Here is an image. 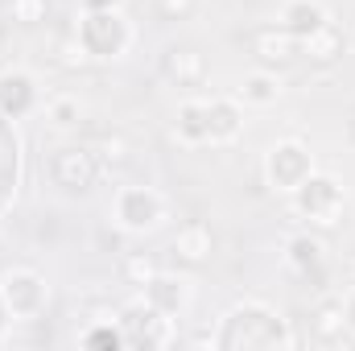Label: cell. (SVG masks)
I'll return each instance as SVG.
<instances>
[{
	"mask_svg": "<svg viewBox=\"0 0 355 351\" xmlns=\"http://www.w3.org/2000/svg\"><path fill=\"white\" fill-rule=\"evenodd\" d=\"M194 8H198V0H157L162 21H190Z\"/></svg>",
	"mask_w": 355,
	"mask_h": 351,
	"instance_id": "obj_26",
	"label": "cell"
},
{
	"mask_svg": "<svg viewBox=\"0 0 355 351\" xmlns=\"http://www.w3.org/2000/svg\"><path fill=\"white\" fill-rule=\"evenodd\" d=\"M215 348L223 351H240V348H277L289 351L297 348L293 327L261 298H244L223 314V327L215 331Z\"/></svg>",
	"mask_w": 355,
	"mask_h": 351,
	"instance_id": "obj_1",
	"label": "cell"
},
{
	"mask_svg": "<svg viewBox=\"0 0 355 351\" xmlns=\"http://www.w3.org/2000/svg\"><path fill=\"white\" fill-rule=\"evenodd\" d=\"M339 302H343V314H347V343H355V281Z\"/></svg>",
	"mask_w": 355,
	"mask_h": 351,
	"instance_id": "obj_28",
	"label": "cell"
},
{
	"mask_svg": "<svg viewBox=\"0 0 355 351\" xmlns=\"http://www.w3.org/2000/svg\"><path fill=\"white\" fill-rule=\"evenodd\" d=\"M58 62H62V67H71V71H79V67H87V62H91L87 54H83V46L75 42V33L58 46Z\"/></svg>",
	"mask_w": 355,
	"mask_h": 351,
	"instance_id": "obj_27",
	"label": "cell"
},
{
	"mask_svg": "<svg viewBox=\"0 0 355 351\" xmlns=\"http://www.w3.org/2000/svg\"><path fill=\"white\" fill-rule=\"evenodd\" d=\"M310 331L322 348H339L347 343V314H343V302L339 298H327L318 302V310L310 314Z\"/></svg>",
	"mask_w": 355,
	"mask_h": 351,
	"instance_id": "obj_18",
	"label": "cell"
},
{
	"mask_svg": "<svg viewBox=\"0 0 355 351\" xmlns=\"http://www.w3.org/2000/svg\"><path fill=\"white\" fill-rule=\"evenodd\" d=\"M37 79L29 75V71H21V67H12V71H0V116L4 120H21V116H29L33 108H37Z\"/></svg>",
	"mask_w": 355,
	"mask_h": 351,
	"instance_id": "obj_12",
	"label": "cell"
},
{
	"mask_svg": "<svg viewBox=\"0 0 355 351\" xmlns=\"http://www.w3.org/2000/svg\"><path fill=\"white\" fill-rule=\"evenodd\" d=\"M120 273H124V281H128V285L145 289V285H149L162 268H157V261H153L149 252H128V257H124V264H120Z\"/></svg>",
	"mask_w": 355,
	"mask_h": 351,
	"instance_id": "obj_24",
	"label": "cell"
},
{
	"mask_svg": "<svg viewBox=\"0 0 355 351\" xmlns=\"http://www.w3.org/2000/svg\"><path fill=\"white\" fill-rule=\"evenodd\" d=\"M0 298H4V306H8V314L17 323H33L50 306V285H46V277L37 268L21 264V268H8L0 277Z\"/></svg>",
	"mask_w": 355,
	"mask_h": 351,
	"instance_id": "obj_6",
	"label": "cell"
},
{
	"mask_svg": "<svg viewBox=\"0 0 355 351\" xmlns=\"http://www.w3.org/2000/svg\"><path fill=\"white\" fill-rule=\"evenodd\" d=\"M8 323H12V314H8V306H4V298H0V339H4V331H8Z\"/></svg>",
	"mask_w": 355,
	"mask_h": 351,
	"instance_id": "obj_29",
	"label": "cell"
},
{
	"mask_svg": "<svg viewBox=\"0 0 355 351\" xmlns=\"http://www.w3.org/2000/svg\"><path fill=\"white\" fill-rule=\"evenodd\" d=\"M0 33H4V17H0Z\"/></svg>",
	"mask_w": 355,
	"mask_h": 351,
	"instance_id": "obj_32",
	"label": "cell"
},
{
	"mask_svg": "<svg viewBox=\"0 0 355 351\" xmlns=\"http://www.w3.org/2000/svg\"><path fill=\"white\" fill-rule=\"evenodd\" d=\"M75 42L83 46V54L91 62H120L132 50L137 29H132L128 12L120 4H103V8H83L79 12Z\"/></svg>",
	"mask_w": 355,
	"mask_h": 351,
	"instance_id": "obj_2",
	"label": "cell"
},
{
	"mask_svg": "<svg viewBox=\"0 0 355 351\" xmlns=\"http://www.w3.org/2000/svg\"><path fill=\"white\" fill-rule=\"evenodd\" d=\"M207 54L202 50H194V46H178L166 54V79L178 83V87H198V83H207Z\"/></svg>",
	"mask_w": 355,
	"mask_h": 351,
	"instance_id": "obj_17",
	"label": "cell"
},
{
	"mask_svg": "<svg viewBox=\"0 0 355 351\" xmlns=\"http://www.w3.org/2000/svg\"><path fill=\"white\" fill-rule=\"evenodd\" d=\"M343 268H347V281H355V252L347 257V264H343Z\"/></svg>",
	"mask_w": 355,
	"mask_h": 351,
	"instance_id": "obj_30",
	"label": "cell"
},
{
	"mask_svg": "<svg viewBox=\"0 0 355 351\" xmlns=\"http://www.w3.org/2000/svg\"><path fill=\"white\" fill-rule=\"evenodd\" d=\"M343 207H347V186L335 174H322V170H314L289 194V211L297 219H306L310 228H322V232L343 219Z\"/></svg>",
	"mask_w": 355,
	"mask_h": 351,
	"instance_id": "obj_3",
	"label": "cell"
},
{
	"mask_svg": "<svg viewBox=\"0 0 355 351\" xmlns=\"http://www.w3.org/2000/svg\"><path fill=\"white\" fill-rule=\"evenodd\" d=\"M252 54H257V62L268 67V71H285L293 58H302V42L272 21V25H261L252 33Z\"/></svg>",
	"mask_w": 355,
	"mask_h": 351,
	"instance_id": "obj_11",
	"label": "cell"
},
{
	"mask_svg": "<svg viewBox=\"0 0 355 351\" xmlns=\"http://www.w3.org/2000/svg\"><path fill=\"white\" fill-rule=\"evenodd\" d=\"M50 178L62 190H71V194H87L91 186L103 178V162L95 157L91 145H67V149H58L50 157Z\"/></svg>",
	"mask_w": 355,
	"mask_h": 351,
	"instance_id": "obj_8",
	"label": "cell"
},
{
	"mask_svg": "<svg viewBox=\"0 0 355 351\" xmlns=\"http://www.w3.org/2000/svg\"><path fill=\"white\" fill-rule=\"evenodd\" d=\"M322 261H327V248H322V240H318L314 232H297V236L285 240V264H289L293 273L310 277V273L322 268Z\"/></svg>",
	"mask_w": 355,
	"mask_h": 351,
	"instance_id": "obj_20",
	"label": "cell"
},
{
	"mask_svg": "<svg viewBox=\"0 0 355 351\" xmlns=\"http://www.w3.org/2000/svg\"><path fill=\"white\" fill-rule=\"evenodd\" d=\"M265 186L268 190H277V194H293L306 178L314 174V153H310V145L306 141H297V137H281V141H272L265 149Z\"/></svg>",
	"mask_w": 355,
	"mask_h": 351,
	"instance_id": "obj_5",
	"label": "cell"
},
{
	"mask_svg": "<svg viewBox=\"0 0 355 351\" xmlns=\"http://www.w3.org/2000/svg\"><path fill=\"white\" fill-rule=\"evenodd\" d=\"M112 219L128 236H149L170 219V198L157 186H120L112 194Z\"/></svg>",
	"mask_w": 355,
	"mask_h": 351,
	"instance_id": "obj_4",
	"label": "cell"
},
{
	"mask_svg": "<svg viewBox=\"0 0 355 351\" xmlns=\"http://www.w3.org/2000/svg\"><path fill=\"white\" fill-rule=\"evenodd\" d=\"M202 120H207V145L223 149L236 145L244 132V103H236L232 95H202Z\"/></svg>",
	"mask_w": 355,
	"mask_h": 351,
	"instance_id": "obj_9",
	"label": "cell"
},
{
	"mask_svg": "<svg viewBox=\"0 0 355 351\" xmlns=\"http://www.w3.org/2000/svg\"><path fill=\"white\" fill-rule=\"evenodd\" d=\"M120 327H124V335H128V343L132 348H170L178 339V323L174 318H166L162 310H153L141 293L128 302V306H120Z\"/></svg>",
	"mask_w": 355,
	"mask_h": 351,
	"instance_id": "obj_7",
	"label": "cell"
},
{
	"mask_svg": "<svg viewBox=\"0 0 355 351\" xmlns=\"http://www.w3.org/2000/svg\"><path fill=\"white\" fill-rule=\"evenodd\" d=\"M343 54H347V33H343L339 21H327L322 29L302 37V58H310L314 67H335Z\"/></svg>",
	"mask_w": 355,
	"mask_h": 351,
	"instance_id": "obj_16",
	"label": "cell"
},
{
	"mask_svg": "<svg viewBox=\"0 0 355 351\" xmlns=\"http://www.w3.org/2000/svg\"><path fill=\"white\" fill-rule=\"evenodd\" d=\"M91 149H95V157L103 162V170L124 166V162H128V153H132V145H128V137H124V132H103L99 141H91Z\"/></svg>",
	"mask_w": 355,
	"mask_h": 351,
	"instance_id": "obj_23",
	"label": "cell"
},
{
	"mask_svg": "<svg viewBox=\"0 0 355 351\" xmlns=\"http://www.w3.org/2000/svg\"><path fill=\"white\" fill-rule=\"evenodd\" d=\"M170 252H174V261H182V264H207L211 252H215V232H211V223L186 219V223L174 232Z\"/></svg>",
	"mask_w": 355,
	"mask_h": 351,
	"instance_id": "obj_13",
	"label": "cell"
},
{
	"mask_svg": "<svg viewBox=\"0 0 355 351\" xmlns=\"http://www.w3.org/2000/svg\"><path fill=\"white\" fill-rule=\"evenodd\" d=\"M331 21V8L322 4V0H285L281 4V12H277V25L281 29H289L297 42L302 37H310L314 29H322Z\"/></svg>",
	"mask_w": 355,
	"mask_h": 351,
	"instance_id": "obj_15",
	"label": "cell"
},
{
	"mask_svg": "<svg viewBox=\"0 0 355 351\" xmlns=\"http://www.w3.org/2000/svg\"><path fill=\"white\" fill-rule=\"evenodd\" d=\"M281 95H285L281 75H277V71H268V67L248 71V75L232 87V99H236V103H244V108H272Z\"/></svg>",
	"mask_w": 355,
	"mask_h": 351,
	"instance_id": "obj_14",
	"label": "cell"
},
{
	"mask_svg": "<svg viewBox=\"0 0 355 351\" xmlns=\"http://www.w3.org/2000/svg\"><path fill=\"white\" fill-rule=\"evenodd\" d=\"M83 116H87V108H83L79 95H50V99H46V120H50V128H58V132L79 128Z\"/></svg>",
	"mask_w": 355,
	"mask_h": 351,
	"instance_id": "obj_22",
	"label": "cell"
},
{
	"mask_svg": "<svg viewBox=\"0 0 355 351\" xmlns=\"http://www.w3.org/2000/svg\"><path fill=\"white\" fill-rule=\"evenodd\" d=\"M79 348H103V351L128 348V335L120 327V310H99L95 323L79 331Z\"/></svg>",
	"mask_w": 355,
	"mask_h": 351,
	"instance_id": "obj_19",
	"label": "cell"
},
{
	"mask_svg": "<svg viewBox=\"0 0 355 351\" xmlns=\"http://www.w3.org/2000/svg\"><path fill=\"white\" fill-rule=\"evenodd\" d=\"M141 298L153 306V310H162L166 318H186L190 314V306H194V285L186 281V277H178V273H157L145 289H141Z\"/></svg>",
	"mask_w": 355,
	"mask_h": 351,
	"instance_id": "obj_10",
	"label": "cell"
},
{
	"mask_svg": "<svg viewBox=\"0 0 355 351\" xmlns=\"http://www.w3.org/2000/svg\"><path fill=\"white\" fill-rule=\"evenodd\" d=\"M174 137L186 149H202L207 145V120H202V95L198 99H182L174 112Z\"/></svg>",
	"mask_w": 355,
	"mask_h": 351,
	"instance_id": "obj_21",
	"label": "cell"
},
{
	"mask_svg": "<svg viewBox=\"0 0 355 351\" xmlns=\"http://www.w3.org/2000/svg\"><path fill=\"white\" fill-rule=\"evenodd\" d=\"M8 17H12L17 25L33 29V25H42V21L50 17V0H8Z\"/></svg>",
	"mask_w": 355,
	"mask_h": 351,
	"instance_id": "obj_25",
	"label": "cell"
},
{
	"mask_svg": "<svg viewBox=\"0 0 355 351\" xmlns=\"http://www.w3.org/2000/svg\"><path fill=\"white\" fill-rule=\"evenodd\" d=\"M347 132H352V141H355V112H352V120H347Z\"/></svg>",
	"mask_w": 355,
	"mask_h": 351,
	"instance_id": "obj_31",
	"label": "cell"
}]
</instances>
